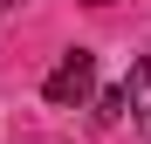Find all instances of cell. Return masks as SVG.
<instances>
[{"mask_svg": "<svg viewBox=\"0 0 151 144\" xmlns=\"http://www.w3.org/2000/svg\"><path fill=\"white\" fill-rule=\"evenodd\" d=\"M89 89H96V55L89 48H69V55L55 62V76L41 82V96L55 110H76V103H89Z\"/></svg>", "mask_w": 151, "mask_h": 144, "instance_id": "cell-1", "label": "cell"}, {"mask_svg": "<svg viewBox=\"0 0 151 144\" xmlns=\"http://www.w3.org/2000/svg\"><path fill=\"white\" fill-rule=\"evenodd\" d=\"M124 110H131V124L151 137V55L131 69V82H124Z\"/></svg>", "mask_w": 151, "mask_h": 144, "instance_id": "cell-2", "label": "cell"}, {"mask_svg": "<svg viewBox=\"0 0 151 144\" xmlns=\"http://www.w3.org/2000/svg\"><path fill=\"white\" fill-rule=\"evenodd\" d=\"M96 117H103V124H117V117H124V89H110V96H96Z\"/></svg>", "mask_w": 151, "mask_h": 144, "instance_id": "cell-3", "label": "cell"}, {"mask_svg": "<svg viewBox=\"0 0 151 144\" xmlns=\"http://www.w3.org/2000/svg\"><path fill=\"white\" fill-rule=\"evenodd\" d=\"M83 7H110V0H83Z\"/></svg>", "mask_w": 151, "mask_h": 144, "instance_id": "cell-4", "label": "cell"}, {"mask_svg": "<svg viewBox=\"0 0 151 144\" xmlns=\"http://www.w3.org/2000/svg\"><path fill=\"white\" fill-rule=\"evenodd\" d=\"M0 14H7V0H0Z\"/></svg>", "mask_w": 151, "mask_h": 144, "instance_id": "cell-5", "label": "cell"}]
</instances>
